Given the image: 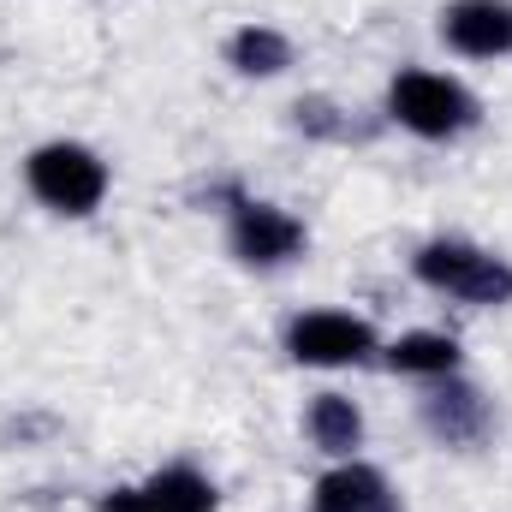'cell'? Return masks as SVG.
<instances>
[{
	"label": "cell",
	"instance_id": "obj_1",
	"mask_svg": "<svg viewBox=\"0 0 512 512\" xmlns=\"http://www.w3.org/2000/svg\"><path fill=\"white\" fill-rule=\"evenodd\" d=\"M24 173H30V191L60 215H90L108 197V167L84 143H42Z\"/></svg>",
	"mask_w": 512,
	"mask_h": 512
},
{
	"label": "cell",
	"instance_id": "obj_2",
	"mask_svg": "<svg viewBox=\"0 0 512 512\" xmlns=\"http://www.w3.org/2000/svg\"><path fill=\"white\" fill-rule=\"evenodd\" d=\"M417 280L447 292V298H465V304H507L512 298V268L501 256L477 251V245H459V239H441V245H423L417 251Z\"/></svg>",
	"mask_w": 512,
	"mask_h": 512
},
{
	"label": "cell",
	"instance_id": "obj_3",
	"mask_svg": "<svg viewBox=\"0 0 512 512\" xmlns=\"http://www.w3.org/2000/svg\"><path fill=\"white\" fill-rule=\"evenodd\" d=\"M387 108H393L399 126L417 131V137H459L477 120V102L453 78H441V72H399L393 90H387Z\"/></svg>",
	"mask_w": 512,
	"mask_h": 512
},
{
	"label": "cell",
	"instance_id": "obj_4",
	"mask_svg": "<svg viewBox=\"0 0 512 512\" xmlns=\"http://www.w3.org/2000/svg\"><path fill=\"white\" fill-rule=\"evenodd\" d=\"M286 352L298 364H316V370H340V364H358L376 352V334L370 322L346 316V310H310L286 328Z\"/></svg>",
	"mask_w": 512,
	"mask_h": 512
},
{
	"label": "cell",
	"instance_id": "obj_5",
	"mask_svg": "<svg viewBox=\"0 0 512 512\" xmlns=\"http://www.w3.org/2000/svg\"><path fill=\"white\" fill-rule=\"evenodd\" d=\"M304 251V227L274 209V203H239L233 215V256L251 262V268H274V262H292Z\"/></svg>",
	"mask_w": 512,
	"mask_h": 512
},
{
	"label": "cell",
	"instance_id": "obj_6",
	"mask_svg": "<svg viewBox=\"0 0 512 512\" xmlns=\"http://www.w3.org/2000/svg\"><path fill=\"white\" fill-rule=\"evenodd\" d=\"M441 36L471 60L512 54V0H453L441 12Z\"/></svg>",
	"mask_w": 512,
	"mask_h": 512
},
{
	"label": "cell",
	"instance_id": "obj_7",
	"mask_svg": "<svg viewBox=\"0 0 512 512\" xmlns=\"http://www.w3.org/2000/svg\"><path fill=\"white\" fill-rule=\"evenodd\" d=\"M316 512H387V483L370 465H340L316 483Z\"/></svg>",
	"mask_w": 512,
	"mask_h": 512
},
{
	"label": "cell",
	"instance_id": "obj_8",
	"mask_svg": "<svg viewBox=\"0 0 512 512\" xmlns=\"http://www.w3.org/2000/svg\"><path fill=\"white\" fill-rule=\"evenodd\" d=\"M310 441H316L322 453H352V447L364 441L358 405H352L346 393H322V399L310 405Z\"/></svg>",
	"mask_w": 512,
	"mask_h": 512
},
{
	"label": "cell",
	"instance_id": "obj_9",
	"mask_svg": "<svg viewBox=\"0 0 512 512\" xmlns=\"http://www.w3.org/2000/svg\"><path fill=\"white\" fill-rule=\"evenodd\" d=\"M387 364L405 376H453L459 364V340L453 334H405L387 346Z\"/></svg>",
	"mask_w": 512,
	"mask_h": 512
},
{
	"label": "cell",
	"instance_id": "obj_10",
	"mask_svg": "<svg viewBox=\"0 0 512 512\" xmlns=\"http://www.w3.org/2000/svg\"><path fill=\"white\" fill-rule=\"evenodd\" d=\"M143 495H149V507L155 512H215V483L197 477V471H185V465L161 471Z\"/></svg>",
	"mask_w": 512,
	"mask_h": 512
},
{
	"label": "cell",
	"instance_id": "obj_11",
	"mask_svg": "<svg viewBox=\"0 0 512 512\" xmlns=\"http://www.w3.org/2000/svg\"><path fill=\"white\" fill-rule=\"evenodd\" d=\"M233 66H239V72H251V78H274V72H286V66H292V42H286L280 30L251 24V30H239V36H233Z\"/></svg>",
	"mask_w": 512,
	"mask_h": 512
},
{
	"label": "cell",
	"instance_id": "obj_12",
	"mask_svg": "<svg viewBox=\"0 0 512 512\" xmlns=\"http://www.w3.org/2000/svg\"><path fill=\"white\" fill-rule=\"evenodd\" d=\"M429 429L447 435V441H471V435L483 429V399H477L471 387H447V393H435V399H429Z\"/></svg>",
	"mask_w": 512,
	"mask_h": 512
},
{
	"label": "cell",
	"instance_id": "obj_13",
	"mask_svg": "<svg viewBox=\"0 0 512 512\" xmlns=\"http://www.w3.org/2000/svg\"><path fill=\"white\" fill-rule=\"evenodd\" d=\"M96 512H155V507H149V495H143V489H114Z\"/></svg>",
	"mask_w": 512,
	"mask_h": 512
}]
</instances>
